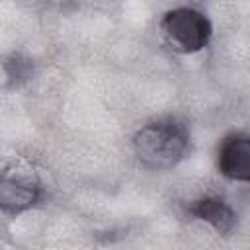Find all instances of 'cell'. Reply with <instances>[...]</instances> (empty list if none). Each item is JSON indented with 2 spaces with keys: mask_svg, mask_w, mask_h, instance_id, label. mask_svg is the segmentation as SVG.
<instances>
[{
  "mask_svg": "<svg viewBox=\"0 0 250 250\" xmlns=\"http://www.w3.org/2000/svg\"><path fill=\"white\" fill-rule=\"evenodd\" d=\"M191 137L184 121L164 117L141 127L133 139L139 162L150 170L174 168L189 152Z\"/></svg>",
  "mask_w": 250,
  "mask_h": 250,
  "instance_id": "cell-1",
  "label": "cell"
},
{
  "mask_svg": "<svg viewBox=\"0 0 250 250\" xmlns=\"http://www.w3.org/2000/svg\"><path fill=\"white\" fill-rule=\"evenodd\" d=\"M39 193L41 188L29 174L0 170V211L12 215L21 213L37 203Z\"/></svg>",
  "mask_w": 250,
  "mask_h": 250,
  "instance_id": "cell-3",
  "label": "cell"
},
{
  "mask_svg": "<svg viewBox=\"0 0 250 250\" xmlns=\"http://www.w3.org/2000/svg\"><path fill=\"white\" fill-rule=\"evenodd\" d=\"M217 166L229 180H250V137L246 133H230L219 146Z\"/></svg>",
  "mask_w": 250,
  "mask_h": 250,
  "instance_id": "cell-4",
  "label": "cell"
},
{
  "mask_svg": "<svg viewBox=\"0 0 250 250\" xmlns=\"http://www.w3.org/2000/svg\"><path fill=\"white\" fill-rule=\"evenodd\" d=\"M188 211L193 217L209 223L221 234H229L236 227V213H234V209L225 199H221V197H213L211 195V197H201L197 201H191Z\"/></svg>",
  "mask_w": 250,
  "mask_h": 250,
  "instance_id": "cell-5",
  "label": "cell"
},
{
  "mask_svg": "<svg viewBox=\"0 0 250 250\" xmlns=\"http://www.w3.org/2000/svg\"><path fill=\"white\" fill-rule=\"evenodd\" d=\"M162 29L168 39L184 53L203 49L213 33L209 18L195 8H176L164 14Z\"/></svg>",
  "mask_w": 250,
  "mask_h": 250,
  "instance_id": "cell-2",
  "label": "cell"
}]
</instances>
